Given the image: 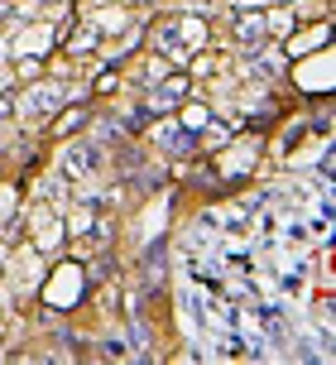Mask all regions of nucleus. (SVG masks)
<instances>
[{
  "label": "nucleus",
  "instance_id": "obj_6",
  "mask_svg": "<svg viewBox=\"0 0 336 365\" xmlns=\"http://www.w3.org/2000/svg\"><path fill=\"white\" fill-rule=\"evenodd\" d=\"M231 34L241 38L245 48H255V43H264V38H269V24H264V15H255V10H250V15H236V19H231Z\"/></svg>",
  "mask_w": 336,
  "mask_h": 365
},
{
  "label": "nucleus",
  "instance_id": "obj_13",
  "mask_svg": "<svg viewBox=\"0 0 336 365\" xmlns=\"http://www.w3.org/2000/svg\"><path fill=\"white\" fill-rule=\"evenodd\" d=\"M15 115V96H0V120H10Z\"/></svg>",
  "mask_w": 336,
  "mask_h": 365
},
{
  "label": "nucleus",
  "instance_id": "obj_7",
  "mask_svg": "<svg viewBox=\"0 0 336 365\" xmlns=\"http://www.w3.org/2000/svg\"><path fill=\"white\" fill-rule=\"evenodd\" d=\"M48 298H53V303H77V298H82V269H68V264H63V269L53 274V293H48Z\"/></svg>",
  "mask_w": 336,
  "mask_h": 365
},
{
  "label": "nucleus",
  "instance_id": "obj_4",
  "mask_svg": "<svg viewBox=\"0 0 336 365\" xmlns=\"http://www.w3.org/2000/svg\"><path fill=\"white\" fill-rule=\"evenodd\" d=\"M154 145L164 149V154H192V149H197V135L187 130V120H183V125H178V120H168V125H159Z\"/></svg>",
  "mask_w": 336,
  "mask_h": 365
},
{
  "label": "nucleus",
  "instance_id": "obj_3",
  "mask_svg": "<svg viewBox=\"0 0 336 365\" xmlns=\"http://www.w3.org/2000/svg\"><path fill=\"white\" fill-rule=\"evenodd\" d=\"M187 91H192V82H187L183 73H173L168 82H159V87L149 91V101H145V115H168L173 106H183Z\"/></svg>",
  "mask_w": 336,
  "mask_h": 365
},
{
  "label": "nucleus",
  "instance_id": "obj_15",
  "mask_svg": "<svg viewBox=\"0 0 336 365\" xmlns=\"http://www.w3.org/2000/svg\"><path fill=\"white\" fill-rule=\"evenodd\" d=\"M125 5H149V0H125Z\"/></svg>",
  "mask_w": 336,
  "mask_h": 365
},
{
  "label": "nucleus",
  "instance_id": "obj_14",
  "mask_svg": "<svg viewBox=\"0 0 336 365\" xmlns=\"http://www.w3.org/2000/svg\"><path fill=\"white\" fill-rule=\"evenodd\" d=\"M0 24H10V0H0Z\"/></svg>",
  "mask_w": 336,
  "mask_h": 365
},
{
  "label": "nucleus",
  "instance_id": "obj_8",
  "mask_svg": "<svg viewBox=\"0 0 336 365\" xmlns=\"http://www.w3.org/2000/svg\"><path fill=\"white\" fill-rule=\"evenodd\" d=\"M245 68H250L255 77H279V73H283V58L269 53L264 43H255V48H250V58H245Z\"/></svg>",
  "mask_w": 336,
  "mask_h": 365
},
{
  "label": "nucleus",
  "instance_id": "obj_2",
  "mask_svg": "<svg viewBox=\"0 0 336 365\" xmlns=\"http://www.w3.org/2000/svg\"><path fill=\"white\" fill-rule=\"evenodd\" d=\"M63 101H68V91L58 87V82H38V87H29L15 101V115H24V120H48L53 110H63Z\"/></svg>",
  "mask_w": 336,
  "mask_h": 365
},
{
  "label": "nucleus",
  "instance_id": "obj_1",
  "mask_svg": "<svg viewBox=\"0 0 336 365\" xmlns=\"http://www.w3.org/2000/svg\"><path fill=\"white\" fill-rule=\"evenodd\" d=\"M101 164H106L101 145H87V140H77V145L63 149V159H58V173H63V182H82V178H92V173H101Z\"/></svg>",
  "mask_w": 336,
  "mask_h": 365
},
{
  "label": "nucleus",
  "instance_id": "obj_5",
  "mask_svg": "<svg viewBox=\"0 0 336 365\" xmlns=\"http://www.w3.org/2000/svg\"><path fill=\"white\" fill-rule=\"evenodd\" d=\"M159 48H164L168 58H173V63H183L187 58V43H192V34H187V24L183 19H168V24H159Z\"/></svg>",
  "mask_w": 336,
  "mask_h": 365
},
{
  "label": "nucleus",
  "instance_id": "obj_10",
  "mask_svg": "<svg viewBox=\"0 0 336 365\" xmlns=\"http://www.w3.org/2000/svg\"><path fill=\"white\" fill-rule=\"evenodd\" d=\"M317 43H327V24H317L313 34H298V38H293V53H303V48H317Z\"/></svg>",
  "mask_w": 336,
  "mask_h": 365
},
{
  "label": "nucleus",
  "instance_id": "obj_12",
  "mask_svg": "<svg viewBox=\"0 0 336 365\" xmlns=\"http://www.w3.org/2000/svg\"><path fill=\"white\" fill-rule=\"evenodd\" d=\"M101 356H111V361H120V356H130V351H125V341H120V336H106V341H101Z\"/></svg>",
  "mask_w": 336,
  "mask_h": 365
},
{
  "label": "nucleus",
  "instance_id": "obj_9",
  "mask_svg": "<svg viewBox=\"0 0 336 365\" xmlns=\"http://www.w3.org/2000/svg\"><path fill=\"white\" fill-rule=\"evenodd\" d=\"M87 120H92L87 110H73V115H63V120L53 125V135H58V140H73V135H77L82 125H87Z\"/></svg>",
  "mask_w": 336,
  "mask_h": 365
},
{
  "label": "nucleus",
  "instance_id": "obj_11",
  "mask_svg": "<svg viewBox=\"0 0 336 365\" xmlns=\"http://www.w3.org/2000/svg\"><path fill=\"white\" fill-rule=\"evenodd\" d=\"M264 24H269V34H288L293 29V15L288 10H274V15H264Z\"/></svg>",
  "mask_w": 336,
  "mask_h": 365
},
{
  "label": "nucleus",
  "instance_id": "obj_16",
  "mask_svg": "<svg viewBox=\"0 0 336 365\" xmlns=\"http://www.w3.org/2000/svg\"><path fill=\"white\" fill-rule=\"evenodd\" d=\"M0 269H5V250H0Z\"/></svg>",
  "mask_w": 336,
  "mask_h": 365
}]
</instances>
